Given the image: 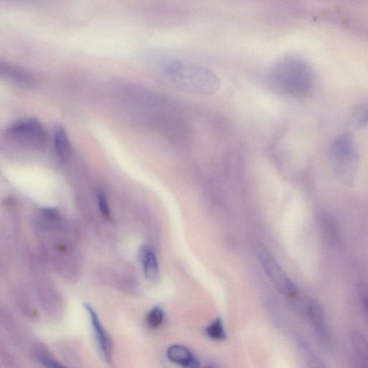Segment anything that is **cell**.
<instances>
[{"instance_id":"4fadbf2b","label":"cell","mask_w":368,"mask_h":368,"mask_svg":"<svg viewBox=\"0 0 368 368\" xmlns=\"http://www.w3.org/2000/svg\"><path fill=\"white\" fill-rule=\"evenodd\" d=\"M36 359L44 368H67L55 359L44 347L37 346L34 350Z\"/></svg>"},{"instance_id":"2e32d148","label":"cell","mask_w":368,"mask_h":368,"mask_svg":"<svg viewBox=\"0 0 368 368\" xmlns=\"http://www.w3.org/2000/svg\"><path fill=\"white\" fill-rule=\"evenodd\" d=\"M352 124L356 128H361L368 124V103L359 105L354 110Z\"/></svg>"},{"instance_id":"7c38bea8","label":"cell","mask_w":368,"mask_h":368,"mask_svg":"<svg viewBox=\"0 0 368 368\" xmlns=\"http://www.w3.org/2000/svg\"><path fill=\"white\" fill-rule=\"evenodd\" d=\"M296 341L300 353L309 368H327L312 347L302 339L301 337H297Z\"/></svg>"},{"instance_id":"7a4b0ae2","label":"cell","mask_w":368,"mask_h":368,"mask_svg":"<svg viewBox=\"0 0 368 368\" xmlns=\"http://www.w3.org/2000/svg\"><path fill=\"white\" fill-rule=\"evenodd\" d=\"M268 82L279 94L289 98H303L308 96L315 83L310 66L296 56L280 59L270 70Z\"/></svg>"},{"instance_id":"8fae6325","label":"cell","mask_w":368,"mask_h":368,"mask_svg":"<svg viewBox=\"0 0 368 368\" xmlns=\"http://www.w3.org/2000/svg\"><path fill=\"white\" fill-rule=\"evenodd\" d=\"M350 339L357 366L368 367V343L365 336L361 331L354 330Z\"/></svg>"},{"instance_id":"30bf717a","label":"cell","mask_w":368,"mask_h":368,"mask_svg":"<svg viewBox=\"0 0 368 368\" xmlns=\"http://www.w3.org/2000/svg\"><path fill=\"white\" fill-rule=\"evenodd\" d=\"M53 136L56 157L60 163H65L72 150L69 135L65 128L57 126L55 128Z\"/></svg>"},{"instance_id":"ac0fdd59","label":"cell","mask_w":368,"mask_h":368,"mask_svg":"<svg viewBox=\"0 0 368 368\" xmlns=\"http://www.w3.org/2000/svg\"><path fill=\"white\" fill-rule=\"evenodd\" d=\"M98 203L103 216L107 220H111L112 213L109 206L107 197L105 192L100 191L98 193Z\"/></svg>"},{"instance_id":"277c9868","label":"cell","mask_w":368,"mask_h":368,"mask_svg":"<svg viewBox=\"0 0 368 368\" xmlns=\"http://www.w3.org/2000/svg\"><path fill=\"white\" fill-rule=\"evenodd\" d=\"M331 156L336 171L345 178L350 177L356 164L357 151L350 133H343L334 140Z\"/></svg>"},{"instance_id":"ba28073f","label":"cell","mask_w":368,"mask_h":368,"mask_svg":"<svg viewBox=\"0 0 368 368\" xmlns=\"http://www.w3.org/2000/svg\"><path fill=\"white\" fill-rule=\"evenodd\" d=\"M168 359L182 368H200V362L186 347L173 345L166 351Z\"/></svg>"},{"instance_id":"3957f363","label":"cell","mask_w":368,"mask_h":368,"mask_svg":"<svg viewBox=\"0 0 368 368\" xmlns=\"http://www.w3.org/2000/svg\"><path fill=\"white\" fill-rule=\"evenodd\" d=\"M5 136L16 143L41 147L46 140V133L40 122L35 119L18 120L8 126Z\"/></svg>"},{"instance_id":"9c48e42d","label":"cell","mask_w":368,"mask_h":368,"mask_svg":"<svg viewBox=\"0 0 368 368\" xmlns=\"http://www.w3.org/2000/svg\"><path fill=\"white\" fill-rule=\"evenodd\" d=\"M140 259L144 273L147 280L157 281L160 275V269L157 255L147 245H143L140 251Z\"/></svg>"},{"instance_id":"5b68a950","label":"cell","mask_w":368,"mask_h":368,"mask_svg":"<svg viewBox=\"0 0 368 368\" xmlns=\"http://www.w3.org/2000/svg\"><path fill=\"white\" fill-rule=\"evenodd\" d=\"M261 266L276 289L282 294L296 302L301 296L297 287L289 277L288 275L269 254L261 252L258 255Z\"/></svg>"},{"instance_id":"e0dca14e","label":"cell","mask_w":368,"mask_h":368,"mask_svg":"<svg viewBox=\"0 0 368 368\" xmlns=\"http://www.w3.org/2000/svg\"><path fill=\"white\" fill-rule=\"evenodd\" d=\"M164 320V311L160 308L151 310L146 318L147 324L151 329H157L163 323Z\"/></svg>"},{"instance_id":"9a60e30c","label":"cell","mask_w":368,"mask_h":368,"mask_svg":"<svg viewBox=\"0 0 368 368\" xmlns=\"http://www.w3.org/2000/svg\"><path fill=\"white\" fill-rule=\"evenodd\" d=\"M207 336L213 341H221L226 339L223 323L221 319L214 320L206 329Z\"/></svg>"},{"instance_id":"ffe728a7","label":"cell","mask_w":368,"mask_h":368,"mask_svg":"<svg viewBox=\"0 0 368 368\" xmlns=\"http://www.w3.org/2000/svg\"><path fill=\"white\" fill-rule=\"evenodd\" d=\"M204 368H217V367L213 364H207Z\"/></svg>"},{"instance_id":"8992f818","label":"cell","mask_w":368,"mask_h":368,"mask_svg":"<svg viewBox=\"0 0 368 368\" xmlns=\"http://www.w3.org/2000/svg\"><path fill=\"white\" fill-rule=\"evenodd\" d=\"M84 308L89 316L91 324L92 329H93L96 339L100 352L105 360L107 362H111L113 348L110 335L103 327L95 310L88 303L84 304Z\"/></svg>"},{"instance_id":"5bb4252c","label":"cell","mask_w":368,"mask_h":368,"mask_svg":"<svg viewBox=\"0 0 368 368\" xmlns=\"http://www.w3.org/2000/svg\"><path fill=\"white\" fill-rule=\"evenodd\" d=\"M1 72L3 74H6V77L22 83L29 84L34 80L32 76L29 74L9 65L2 64Z\"/></svg>"},{"instance_id":"52a82bcc","label":"cell","mask_w":368,"mask_h":368,"mask_svg":"<svg viewBox=\"0 0 368 368\" xmlns=\"http://www.w3.org/2000/svg\"><path fill=\"white\" fill-rule=\"evenodd\" d=\"M311 323L320 342L325 346L329 344L330 334L327 328L325 314L322 305L316 300H310L308 312Z\"/></svg>"},{"instance_id":"6da1fadb","label":"cell","mask_w":368,"mask_h":368,"mask_svg":"<svg viewBox=\"0 0 368 368\" xmlns=\"http://www.w3.org/2000/svg\"><path fill=\"white\" fill-rule=\"evenodd\" d=\"M159 68L169 84L188 94L211 96L221 87V80L216 72L194 61L168 58L160 61Z\"/></svg>"},{"instance_id":"d6986e66","label":"cell","mask_w":368,"mask_h":368,"mask_svg":"<svg viewBox=\"0 0 368 368\" xmlns=\"http://www.w3.org/2000/svg\"><path fill=\"white\" fill-rule=\"evenodd\" d=\"M359 295L362 308L368 317V287L361 285L359 288Z\"/></svg>"},{"instance_id":"44dd1931","label":"cell","mask_w":368,"mask_h":368,"mask_svg":"<svg viewBox=\"0 0 368 368\" xmlns=\"http://www.w3.org/2000/svg\"><path fill=\"white\" fill-rule=\"evenodd\" d=\"M357 368H365V367H357Z\"/></svg>"}]
</instances>
